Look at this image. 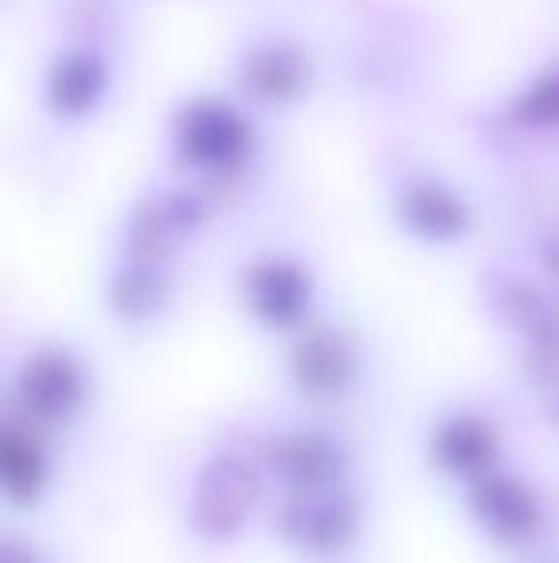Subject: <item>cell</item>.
<instances>
[{"mask_svg": "<svg viewBox=\"0 0 559 563\" xmlns=\"http://www.w3.org/2000/svg\"><path fill=\"white\" fill-rule=\"evenodd\" d=\"M261 460L288 490L334 487L349 475V449L318 430H283L265 441Z\"/></svg>", "mask_w": 559, "mask_h": 563, "instance_id": "obj_6", "label": "cell"}, {"mask_svg": "<svg viewBox=\"0 0 559 563\" xmlns=\"http://www.w3.org/2000/svg\"><path fill=\"white\" fill-rule=\"evenodd\" d=\"M0 563H43V560H38V552H35V549H27V544H20V541L12 537V541H4Z\"/></svg>", "mask_w": 559, "mask_h": 563, "instance_id": "obj_16", "label": "cell"}, {"mask_svg": "<svg viewBox=\"0 0 559 563\" xmlns=\"http://www.w3.org/2000/svg\"><path fill=\"white\" fill-rule=\"evenodd\" d=\"M537 563H559V556H545V560H537Z\"/></svg>", "mask_w": 559, "mask_h": 563, "instance_id": "obj_18", "label": "cell"}, {"mask_svg": "<svg viewBox=\"0 0 559 563\" xmlns=\"http://www.w3.org/2000/svg\"><path fill=\"white\" fill-rule=\"evenodd\" d=\"M517 115L533 126H552L559 123V74L545 77L537 89L525 92V100L517 104Z\"/></svg>", "mask_w": 559, "mask_h": 563, "instance_id": "obj_15", "label": "cell"}, {"mask_svg": "<svg viewBox=\"0 0 559 563\" xmlns=\"http://www.w3.org/2000/svg\"><path fill=\"white\" fill-rule=\"evenodd\" d=\"M89 379L74 353L58 345H46L23 361L15 376V410L35 426H62L85 407Z\"/></svg>", "mask_w": 559, "mask_h": 563, "instance_id": "obj_3", "label": "cell"}, {"mask_svg": "<svg viewBox=\"0 0 559 563\" xmlns=\"http://www.w3.org/2000/svg\"><path fill=\"white\" fill-rule=\"evenodd\" d=\"M525 372L540 391L559 395V314L548 311L533 330H525Z\"/></svg>", "mask_w": 559, "mask_h": 563, "instance_id": "obj_13", "label": "cell"}, {"mask_svg": "<svg viewBox=\"0 0 559 563\" xmlns=\"http://www.w3.org/2000/svg\"><path fill=\"white\" fill-rule=\"evenodd\" d=\"M429 456L445 475L460 483H476L483 475L499 472L502 438L494 422H487L483 415H452L433 430Z\"/></svg>", "mask_w": 559, "mask_h": 563, "instance_id": "obj_8", "label": "cell"}, {"mask_svg": "<svg viewBox=\"0 0 559 563\" xmlns=\"http://www.w3.org/2000/svg\"><path fill=\"white\" fill-rule=\"evenodd\" d=\"M468 510L487 537L502 549H522L545 529V503L525 479L491 472L468 483Z\"/></svg>", "mask_w": 559, "mask_h": 563, "instance_id": "obj_5", "label": "cell"}, {"mask_svg": "<svg viewBox=\"0 0 559 563\" xmlns=\"http://www.w3.org/2000/svg\"><path fill=\"white\" fill-rule=\"evenodd\" d=\"M314 299V280L303 265L283 257L257 261L246 273V307L265 330L303 327Z\"/></svg>", "mask_w": 559, "mask_h": 563, "instance_id": "obj_7", "label": "cell"}, {"mask_svg": "<svg viewBox=\"0 0 559 563\" xmlns=\"http://www.w3.org/2000/svg\"><path fill=\"white\" fill-rule=\"evenodd\" d=\"M265 495L261 467L242 452H219L200 467L188 498V526L203 541H231L249 526Z\"/></svg>", "mask_w": 559, "mask_h": 563, "instance_id": "obj_1", "label": "cell"}, {"mask_svg": "<svg viewBox=\"0 0 559 563\" xmlns=\"http://www.w3.org/2000/svg\"><path fill=\"white\" fill-rule=\"evenodd\" d=\"M161 299H165V280L154 273V261L123 273L112 288V307L123 319H146V314H154L161 307Z\"/></svg>", "mask_w": 559, "mask_h": 563, "instance_id": "obj_14", "label": "cell"}, {"mask_svg": "<svg viewBox=\"0 0 559 563\" xmlns=\"http://www.w3.org/2000/svg\"><path fill=\"white\" fill-rule=\"evenodd\" d=\"M100 89H104V69H100L97 58L77 54V58L58 62V69H54L51 97L54 108H62V112H85L100 97Z\"/></svg>", "mask_w": 559, "mask_h": 563, "instance_id": "obj_12", "label": "cell"}, {"mask_svg": "<svg viewBox=\"0 0 559 563\" xmlns=\"http://www.w3.org/2000/svg\"><path fill=\"white\" fill-rule=\"evenodd\" d=\"M360 526H365V510L345 483L288 490L277 514L280 537L306 556H342L357 544Z\"/></svg>", "mask_w": 559, "mask_h": 563, "instance_id": "obj_2", "label": "cell"}, {"mask_svg": "<svg viewBox=\"0 0 559 563\" xmlns=\"http://www.w3.org/2000/svg\"><path fill=\"white\" fill-rule=\"evenodd\" d=\"M51 483V452L35 433V422L12 418L0 433V487L8 503L35 506Z\"/></svg>", "mask_w": 559, "mask_h": 563, "instance_id": "obj_9", "label": "cell"}, {"mask_svg": "<svg viewBox=\"0 0 559 563\" xmlns=\"http://www.w3.org/2000/svg\"><path fill=\"white\" fill-rule=\"evenodd\" d=\"M406 223L418 230L422 238L433 242H452L468 230V211L456 196L440 192V188H414L406 196Z\"/></svg>", "mask_w": 559, "mask_h": 563, "instance_id": "obj_11", "label": "cell"}, {"mask_svg": "<svg viewBox=\"0 0 559 563\" xmlns=\"http://www.w3.org/2000/svg\"><path fill=\"white\" fill-rule=\"evenodd\" d=\"M249 142V131L226 104H192L180 119V150L192 165L223 169L238 162Z\"/></svg>", "mask_w": 559, "mask_h": 563, "instance_id": "obj_10", "label": "cell"}, {"mask_svg": "<svg viewBox=\"0 0 559 563\" xmlns=\"http://www.w3.org/2000/svg\"><path fill=\"white\" fill-rule=\"evenodd\" d=\"M548 273H552L556 276V284H559V238H556V242L552 245H548Z\"/></svg>", "mask_w": 559, "mask_h": 563, "instance_id": "obj_17", "label": "cell"}, {"mask_svg": "<svg viewBox=\"0 0 559 563\" xmlns=\"http://www.w3.org/2000/svg\"><path fill=\"white\" fill-rule=\"evenodd\" d=\"M291 384L303 399L334 402L357 387L360 379V349L345 330L306 327L291 345Z\"/></svg>", "mask_w": 559, "mask_h": 563, "instance_id": "obj_4", "label": "cell"}]
</instances>
